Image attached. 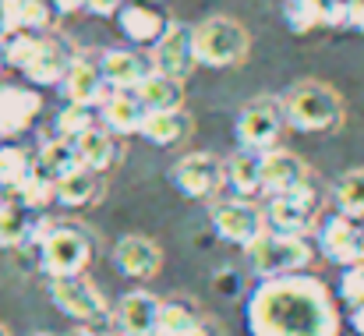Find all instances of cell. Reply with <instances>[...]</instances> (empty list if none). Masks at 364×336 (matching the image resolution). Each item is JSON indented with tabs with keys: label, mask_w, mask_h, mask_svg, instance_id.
<instances>
[{
	"label": "cell",
	"mask_w": 364,
	"mask_h": 336,
	"mask_svg": "<svg viewBox=\"0 0 364 336\" xmlns=\"http://www.w3.org/2000/svg\"><path fill=\"white\" fill-rule=\"evenodd\" d=\"M251 336H340V308L318 276L262 280L247 298Z\"/></svg>",
	"instance_id": "obj_1"
},
{
	"label": "cell",
	"mask_w": 364,
	"mask_h": 336,
	"mask_svg": "<svg viewBox=\"0 0 364 336\" xmlns=\"http://www.w3.org/2000/svg\"><path fill=\"white\" fill-rule=\"evenodd\" d=\"M279 107L290 127L297 131H340L347 120L343 96L326 82H297L279 96Z\"/></svg>",
	"instance_id": "obj_2"
},
{
	"label": "cell",
	"mask_w": 364,
	"mask_h": 336,
	"mask_svg": "<svg viewBox=\"0 0 364 336\" xmlns=\"http://www.w3.org/2000/svg\"><path fill=\"white\" fill-rule=\"evenodd\" d=\"M191 50L198 68H237L251 50V36L237 18L213 14L191 28Z\"/></svg>",
	"instance_id": "obj_3"
},
{
	"label": "cell",
	"mask_w": 364,
	"mask_h": 336,
	"mask_svg": "<svg viewBox=\"0 0 364 336\" xmlns=\"http://www.w3.org/2000/svg\"><path fill=\"white\" fill-rule=\"evenodd\" d=\"M247 251V266L255 276L262 280H279V276H294L301 269L311 266L315 258V248L308 237L301 233H276V230H265Z\"/></svg>",
	"instance_id": "obj_4"
},
{
	"label": "cell",
	"mask_w": 364,
	"mask_h": 336,
	"mask_svg": "<svg viewBox=\"0 0 364 336\" xmlns=\"http://www.w3.org/2000/svg\"><path fill=\"white\" fill-rule=\"evenodd\" d=\"M92 237L78 224H53L50 233L39 244V266L50 280H68V276H85L92 266Z\"/></svg>",
	"instance_id": "obj_5"
},
{
	"label": "cell",
	"mask_w": 364,
	"mask_h": 336,
	"mask_svg": "<svg viewBox=\"0 0 364 336\" xmlns=\"http://www.w3.org/2000/svg\"><path fill=\"white\" fill-rule=\"evenodd\" d=\"M283 127H287V117H283L279 100H272V96L251 100L237 113V120H234V135H237V145L244 152H269V149H276V138H279Z\"/></svg>",
	"instance_id": "obj_6"
},
{
	"label": "cell",
	"mask_w": 364,
	"mask_h": 336,
	"mask_svg": "<svg viewBox=\"0 0 364 336\" xmlns=\"http://www.w3.org/2000/svg\"><path fill=\"white\" fill-rule=\"evenodd\" d=\"M170 184L177 188V195L191 199V202H205L216 199L220 188L227 184L223 177V159L213 152H188L170 167Z\"/></svg>",
	"instance_id": "obj_7"
},
{
	"label": "cell",
	"mask_w": 364,
	"mask_h": 336,
	"mask_svg": "<svg viewBox=\"0 0 364 336\" xmlns=\"http://www.w3.org/2000/svg\"><path fill=\"white\" fill-rule=\"evenodd\" d=\"M50 301L57 305L60 315L75 319L78 326H96L110 315L107 298L89 276H68V280H50Z\"/></svg>",
	"instance_id": "obj_8"
},
{
	"label": "cell",
	"mask_w": 364,
	"mask_h": 336,
	"mask_svg": "<svg viewBox=\"0 0 364 336\" xmlns=\"http://www.w3.org/2000/svg\"><path fill=\"white\" fill-rule=\"evenodd\" d=\"M322 202H318V191L315 184H304L301 191H290V195H276L265 202L262 216H265V230H276V233H301L308 237V230L315 226Z\"/></svg>",
	"instance_id": "obj_9"
},
{
	"label": "cell",
	"mask_w": 364,
	"mask_h": 336,
	"mask_svg": "<svg viewBox=\"0 0 364 336\" xmlns=\"http://www.w3.org/2000/svg\"><path fill=\"white\" fill-rule=\"evenodd\" d=\"M209 220H213V230L223 241H230L237 248H251L265 233L262 209L255 202H244V199H220V202H213Z\"/></svg>",
	"instance_id": "obj_10"
},
{
	"label": "cell",
	"mask_w": 364,
	"mask_h": 336,
	"mask_svg": "<svg viewBox=\"0 0 364 336\" xmlns=\"http://www.w3.org/2000/svg\"><path fill=\"white\" fill-rule=\"evenodd\" d=\"M96 64H100V75H103V82H107L110 93H138L141 82L149 75H156L149 50H134V46L103 50V57Z\"/></svg>",
	"instance_id": "obj_11"
},
{
	"label": "cell",
	"mask_w": 364,
	"mask_h": 336,
	"mask_svg": "<svg viewBox=\"0 0 364 336\" xmlns=\"http://www.w3.org/2000/svg\"><path fill=\"white\" fill-rule=\"evenodd\" d=\"M149 57H152L156 75L188 82V75L198 68L195 64V50H191V28L184 21H170V28L163 32V39L149 50Z\"/></svg>",
	"instance_id": "obj_12"
},
{
	"label": "cell",
	"mask_w": 364,
	"mask_h": 336,
	"mask_svg": "<svg viewBox=\"0 0 364 336\" xmlns=\"http://www.w3.org/2000/svg\"><path fill=\"white\" fill-rule=\"evenodd\" d=\"M318 248H322V255L329 262L350 269V266L361 262L364 255V226L358 220H347V216L333 213L318 226Z\"/></svg>",
	"instance_id": "obj_13"
},
{
	"label": "cell",
	"mask_w": 364,
	"mask_h": 336,
	"mask_svg": "<svg viewBox=\"0 0 364 336\" xmlns=\"http://www.w3.org/2000/svg\"><path fill=\"white\" fill-rule=\"evenodd\" d=\"M304 184H311V170H308V163L297 152H290V149L262 152V191L269 199L301 191Z\"/></svg>",
	"instance_id": "obj_14"
},
{
	"label": "cell",
	"mask_w": 364,
	"mask_h": 336,
	"mask_svg": "<svg viewBox=\"0 0 364 336\" xmlns=\"http://www.w3.org/2000/svg\"><path fill=\"white\" fill-rule=\"evenodd\" d=\"M114 266L127 280H152L163 269V248L145 233H124L114 244Z\"/></svg>",
	"instance_id": "obj_15"
},
{
	"label": "cell",
	"mask_w": 364,
	"mask_h": 336,
	"mask_svg": "<svg viewBox=\"0 0 364 336\" xmlns=\"http://www.w3.org/2000/svg\"><path fill=\"white\" fill-rule=\"evenodd\" d=\"M60 93H64L68 103L92 107V110H100L103 100L110 96V89H107V82L100 75V64L92 57H78V53H75V61H71V68H68V75L60 82Z\"/></svg>",
	"instance_id": "obj_16"
},
{
	"label": "cell",
	"mask_w": 364,
	"mask_h": 336,
	"mask_svg": "<svg viewBox=\"0 0 364 336\" xmlns=\"http://www.w3.org/2000/svg\"><path fill=\"white\" fill-rule=\"evenodd\" d=\"M43 96L28 85H0V138H14L36 124Z\"/></svg>",
	"instance_id": "obj_17"
},
{
	"label": "cell",
	"mask_w": 364,
	"mask_h": 336,
	"mask_svg": "<svg viewBox=\"0 0 364 336\" xmlns=\"http://www.w3.org/2000/svg\"><path fill=\"white\" fill-rule=\"evenodd\" d=\"M117 28H121V36L134 50H138V46L152 50V46L163 39V32L170 28V21H166L156 7H149V4L124 0V7L117 11Z\"/></svg>",
	"instance_id": "obj_18"
},
{
	"label": "cell",
	"mask_w": 364,
	"mask_h": 336,
	"mask_svg": "<svg viewBox=\"0 0 364 336\" xmlns=\"http://www.w3.org/2000/svg\"><path fill=\"white\" fill-rule=\"evenodd\" d=\"M71 61H75V53H71V46H68L60 36H43L36 57L28 61V68H25L21 75H25L32 85H39V89L60 85L64 75H68V68H71Z\"/></svg>",
	"instance_id": "obj_19"
},
{
	"label": "cell",
	"mask_w": 364,
	"mask_h": 336,
	"mask_svg": "<svg viewBox=\"0 0 364 336\" xmlns=\"http://www.w3.org/2000/svg\"><path fill=\"white\" fill-rule=\"evenodd\" d=\"M57 14L46 0H0V36L11 32H32L50 36Z\"/></svg>",
	"instance_id": "obj_20"
},
{
	"label": "cell",
	"mask_w": 364,
	"mask_h": 336,
	"mask_svg": "<svg viewBox=\"0 0 364 336\" xmlns=\"http://www.w3.org/2000/svg\"><path fill=\"white\" fill-rule=\"evenodd\" d=\"M163 301L149 290H127L117 301V326L121 336H156Z\"/></svg>",
	"instance_id": "obj_21"
},
{
	"label": "cell",
	"mask_w": 364,
	"mask_h": 336,
	"mask_svg": "<svg viewBox=\"0 0 364 336\" xmlns=\"http://www.w3.org/2000/svg\"><path fill=\"white\" fill-rule=\"evenodd\" d=\"M145 117L149 110L134 93H110L100 107V127H107L114 138H127V135H141Z\"/></svg>",
	"instance_id": "obj_22"
},
{
	"label": "cell",
	"mask_w": 364,
	"mask_h": 336,
	"mask_svg": "<svg viewBox=\"0 0 364 336\" xmlns=\"http://www.w3.org/2000/svg\"><path fill=\"white\" fill-rule=\"evenodd\" d=\"M75 152H78V167L100 177V174H107V170L117 167V159H121V142H117L107 127L96 124L92 131H85V135L75 142Z\"/></svg>",
	"instance_id": "obj_23"
},
{
	"label": "cell",
	"mask_w": 364,
	"mask_h": 336,
	"mask_svg": "<svg viewBox=\"0 0 364 336\" xmlns=\"http://www.w3.org/2000/svg\"><path fill=\"white\" fill-rule=\"evenodd\" d=\"M223 177L234 188V199L251 202L255 195H262V152L237 149L230 159H223Z\"/></svg>",
	"instance_id": "obj_24"
},
{
	"label": "cell",
	"mask_w": 364,
	"mask_h": 336,
	"mask_svg": "<svg viewBox=\"0 0 364 336\" xmlns=\"http://www.w3.org/2000/svg\"><path fill=\"white\" fill-rule=\"evenodd\" d=\"M100 195H103L100 177L89 174V170H82V167L53 184V202L64 206V209H89V206L100 202Z\"/></svg>",
	"instance_id": "obj_25"
},
{
	"label": "cell",
	"mask_w": 364,
	"mask_h": 336,
	"mask_svg": "<svg viewBox=\"0 0 364 336\" xmlns=\"http://www.w3.org/2000/svg\"><path fill=\"white\" fill-rule=\"evenodd\" d=\"M195 120L188 110H177V113H149L145 124H141V138L156 149H170L177 142H184L191 135Z\"/></svg>",
	"instance_id": "obj_26"
},
{
	"label": "cell",
	"mask_w": 364,
	"mask_h": 336,
	"mask_svg": "<svg viewBox=\"0 0 364 336\" xmlns=\"http://www.w3.org/2000/svg\"><path fill=\"white\" fill-rule=\"evenodd\" d=\"M32 167H36V174H43L46 181H60V177H68V174H75L78 170V152H75V142H64V138H46L43 145H39V152H36V159H32Z\"/></svg>",
	"instance_id": "obj_27"
},
{
	"label": "cell",
	"mask_w": 364,
	"mask_h": 336,
	"mask_svg": "<svg viewBox=\"0 0 364 336\" xmlns=\"http://www.w3.org/2000/svg\"><path fill=\"white\" fill-rule=\"evenodd\" d=\"M149 113H177L184 110V82L166 78V75H149L141 89L134 93Z\"/></svg>",
	"instance_id": "obj_28"
},
{
	"label": "cell",
	"mask_w": 364,
	"mask_h": 336,
	"mask_svg": "<svg viewBox=\"0 0 364 336\" xmlns=\"http://www.w3.org/2000/svg\"><path fill=\"white\" fill-rule=\"evenodd\" d=\"M36 226L39 216H32L28 209H21L14 199L0 209V248H21V244H36Z\"/></svg>",
	"instance_id": "obj_29"
},
{
	"label": "cell",
	"mask_w": 364,
	"mask_h": 336,
	"mask_svg": "<svg viewBox=\"0 0 364 336\" xmlns=\"http://www.w3.org/2000/svg\"><path fill=\"white\" fill-rule=\"evenodd\" d=\"M333 202H336V213H340V216L364 224V167L343 170V174L336 177V184H333Z\"/></svg>",
	"instance_id": "obj_30"
},
{
	"label": "cell",
	"mask_w": 364,
	"mask_h": 336,
	"mask_svg": "<svg viewBox=\"0 0 364 336\" xmlns=\"http://www.w3.org/2000/svg\"><path fill=\"white\" fill-rule=\"evenodd\" d=\"M32 156L21 149V145H14V142H4L0 145V191L11 199V195H18V188L32 177Z\"/></svg>",
	"instance_id": "obj_31"
},
{
	"label": "cell",
	"mask_w": 364,
	"mask_h": 336,
	"mask_svg": "<svg viewBox=\"0 0 364 336\" xmlns=\"http://www.w3.org/2000/svg\"><path fill=\"white\" fill-rule=\"evenodd\" d=\"M202 330V315L188 301H163L159 308V326L156 336H191Z\"/></svg>",
	"instance_id": "obj_32"
},
{
	"label": "cell",
	"mask_w": 364,
	"mask_h": 336,
	"mask_svg": "<svg viewBox=\"0 0 364 336\" xmlns=\"http://www.w3.org/2000/svg\"><path fill=\"white\" fill-rule=\"evenodd\" d=\"M100 124V110H92V107H75V103H64L60 110H57V120H53V131H57V138H64V142H78L85 131H92Z\"/></svg>",
	"instance_id": "obj_33"
},
{
	"label": "cell",
	"mask_w": 364,
	"mask_h": 336,
	"mask_svg": "<svg viewBox=\"0 0 364 336\" xmlns=\"http://www.w3.org/2000/svg\"><path fill=\"white\" fill-rule=\"evenodd\" d=\"M283 21L294 36H308L322 28V4L318 0H287L283 4Z\"/></svg>",
	"instance_id": "obj_34"
},
{
	"label": "cell",
	"mask_w": 364,
	"mask_h": 336,
	"mask_svg": "<svg viewBox=\"0 0 364 336\" xmlns=\"http://www.w3.org/2000/svg\"><path fill=\"white\" fill-rule=\"evenodd\" d=\"M39 39H43V36H32V32L0 36V61L11 64V68H18V71H25L28 61L36 57V50H39Z\"/></svg>",
	"instance_id": "obj_35"
},
{
	"label": "cell",
	"mask_w": 364,
	"mask_h": 336,
	"mask_svg": "<svg viewBox=\"0 0 364 336\" xmlns=\"http://www.w3.org/2000/svg\"><path fill=\"white\" fill-rule=\"evenodd\" d=\"M14 202H18L21 209H28V213H39V209H46V206L53 202V181H46L43 174H36V170H32V177H28V181L18 188Z\"/></svg>",
	"instance_id": "obj_36"
},
{
	"label": "cell",
	"mask_w": 364,
	"mask_h": 336,
	"mask_svg": "<svg viewBox=\"0 0 364 336\" xmlns=\"http://www.w3.org/2000/svg\"><path fill=\"white\" fill-rule=\"evenodd\" d=\"M336 294H340V301H347L350 308L364 305V269H358V266L343 269V273H340V283H336Z\"/></svg>",
	"instance_id": "obj_37"
},
{
	"label": "cell",
	"mask_w": 364,
	"mask_h": 336,
	"mask_svg": "<svg viewBox=\"0 0 364 336\" xmlns=\"http://www.w3.org/2000/svg\"><path fill=\"white\" fill-rule=\"evenodd\" d=\"M322 4V28H347V0H318Z\"/></svg>",
	"instance_id": "obj_38"
},
{
	"label": "cell",
	"mask_w": 364,
	"mask_h": 336,
	"mask_svg": "<svg viewBox=\"0 0 364 336\" xmlns=\"http://www.w3.org/2000/svg\"><path fill=\"white\" fill-rule=\"evenodd\" d=\"M124 7V0H85V11L96 18H117V11Z\"/></svg>",
	"instance_id": "obj_39"
},
{
	"label": "cell",
	"mask_w": 364,
	"mask_h": 336,
	"mask_svg": "<svg viewBox=\"0 0 364 336\" xmlns=\"http://www.w3.org/2000/svg\"><path fill=\"white\" fill-rule=\"evenodd\" d=\"M347 28L364 36V0H347Z\"/></svg>",
	"instance_id": "obj_40"
},
{
	"label": "cell",
	"mask_w": 364,
	"mask_h": 336,
	"mask_svg": "<svg viewBox=\"0 0 364 336\" xmlns=\"http://www.w3.org/2000/svg\"><path fill=\"white\" fill-rule=\"evenodd\" d=\"M53 7V14H75V11H85V0H46Z\"/></svg>",
	"instance_id": "obj_41"
},
{
	"label": "cell",
	"mask_w": 364,
	"mask_h": 336,
	"mask_svg": "<svg viewBox=\"0 0 364 336\" xmlns=\"http://www.w3.org/2000/svg\"><path fill=\"white\" fill-rule=\"evenodd\" d=\"M350 330H354L358 336H364V305L350 308Z\"/></svg>",
	"instance_id": "obj_42"
},
{
	"label": "cell",
	"mask_w": 364,
	"mask_h": 336,
	"mask_svg": "<svg viewBox=\"0 0 364 336\" xmlns=\"http://www.w3.org/2000/svg\"><path fill=\"white\" fill-rule=\"evenodd\" d=\"M68 336H103V333H96L92 326H78V330H71Z\"/></svg>",
	"instance_id": "obj_43"
},
{
	"label": "cell",
	"mask_w": 364,
	"mask_h": 336,
	"mask_svg": "<svg viewBox=\"0 0 364 336\" xmlns=\"http://www.w3.org/2000/svg\"><path fill=\"white\" fill-rule=\"evenodd\" d=\"M7 202H11V199H7V195H4V191H0V209H4V206H7Z\"/></svg>",
	"instance_id": "obj_44"
},
{
	"label": "cell",
	"mask_w": 364,
	"mask_h": 336,
	"mask_svg": "<svg viewBox=\"0 0 364 336\" xmlns=\"http://www.w3.org/2000/svg\"><path fill=\"white\" fill-rule=\"evenodd\" d=\"M191 336H213V333H209V330H205V326H202V330H198V333H191Z\"/></svg>",
	"instance_id": "obj_45"
},
{
	"label": "cell",
	"mask_w": 364,
	"mask_h": 336,
	"mask_svg": "<svg viewBox=\"0 0 364 336\" xmlns=\"http://www.w3.org/2000/svg\"><path fill=\"white\" fill-rule=\"evenodd\" d=\"M0 336H11V330H7V326H4V322H0Z\"/></svg>",
	"instance_id": "obj_46"
},
{
	"label": "cell",
	"mask_w": 364,
	"mask_h": 336,
	"mask_svg": "<svg viewBox=\"0 0 364 336\" xmlns=\"http://www.w3.org/2000/svg\"><path fill=\"white\" fill-rule=\"evenodd\" d=\"M138 4H149V7H152V4H159V0H138Z\"/></svg>",
	"instance_id": "obj_47"
},
{
	"label": "cell",
	"mask_w": 364,
	"mask_h": 336,
	"mask_svg": "<svg viewBox=\"0 0 364 336\" xmlns=\"http://www.w3.org/2000/svg\"><path fill=\"white\" fill-rule=\"evenodd\" d=\"M358 269H364V255H361V262H358Z\"/></svg>",
	"instance_id": "obj_48"
},
{
	"label": "cell",
	"mask_w": 364,
	"mask_h": 336,
	"mask_svg": "<svg viewBox=\"0 0 364 336\" xmlns=\"http://www.w3.org/2000/svg\"><path fill=\"white\" fill-rule=\"evenodd\" d=\"M36 336H46V333H36Z\"/></svg>",
	"instance_id": "obj_49"
},
{
	"label": "cell",
	"mask_w": 364,
	"mask_h": 336,
	"mask_svg": "<svg viewBox=\"0 0 364 336\" xmlns=\"http://www.w3.org/2000/svg\"><path fill=\"white\" fill-rule=\"evenodd\" d=\"M117 336H121V333H117Z\"/></svg>",
	"instance_id": "obj_50"
}]
</instances>
